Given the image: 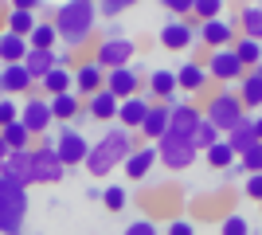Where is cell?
Returning <instances> with one entry per match:
<instances>
[{
	"instance_id": "cell-1",
	"label": "cell",
	"mask_w": 262,
	"mask_h": 235,
	"mask_svg": "<svg viewBox=\"0 0 262 235\" xmlns=\"http://www.w3.org/2000/svg\"><path fill=\"white\" fill-rule=\"evenodd\" d=\"M200 125H204V110L196 102H184L172 110V125H168V137H164L157 153H161V165L168 173H184L192 168V161L200 157Z\"/></svg>"
},
{
	"instance_id": "cell-2",
	"label": "cell",
	"mask_w": 262,
	"mask_h": 235,
	"mask_svg": "<svg viewBox=\"0 0 262 235\" xmlns=\"http://www.w3.org/2000/svg\"><path fill=\"white\" fill-rule=\"evenodd\" d=\"M137 149H141V145L133 141V130H125V125H110L106 134L94 141V149H90V157H86V165H82V168H86L90 177H110V173L121 168Z\"/></svg>"
},
{
	"instance_id": "cell-3",
	"label": "cell",
	"mask_w": 262,
	"mask_h": 235,
	"mask_svg": "<svg viewBox=\"0 0 262 235\" xmlns=\"http://www.w3.org/2000/svg\"><path fill=\"white\" fill-rule=\"evenodd\" d=\"M94 24H98V4L90 0H67L55 12V28H59V44L67 51H82L94 39Z\"/></svg>"
},
{
	"instance_id": "cell-4",
	"label": "cell",
	"mask_w": 262,
	"mask_h": 235,
	"mask_svg": "<svg viewBox=\"0 0 262 235\" xmlns=\"http://www.w3.org/2000/svg\"><path fill=\"white\" fill-rule=\"evenodd\" d=\"M200 110H204V118H208L211 125H215L219 134L227 137L235 125L247 118V106H243V98H239V90H227V87H219V90H211L208 98L200 102Z\"/></svg>"
},
{
	"instance_id": "cell-5",
	"label": "cell",
	"mask_w": 262,
	"mask_h": 235,
	"mask_svg": "<svg viewBox=\"0 0 262 235\" xmlns=\"http://www.w3.org/2000/svg\"><path fill=\"white\" fill-rule=\"evenodd\" d=\"M28 216V184L0 177V235H20Z\"/></svg>"
},
{
	"instance_id": "cell-6",
	"label": "cell",
	"mask_w": 262,
	"mask_h": 235,
	"mask_svg": "<svg viewBox=\"0 0 262 235\" xmlns=\"http://www.w3.org/2000/svg\"><path fill=\"white\" fill-rule=\"evenodd\" d=\"M63 177H67V165L55 149V137H43V145H35L28 153V184H59Z\"/></svg>"
},
{
	"instance_id": "cell-7",
	"label": "cell",
	"mask_w": 262,
	"mask_h": 235,
	"mask_svg": "<svg viewBox=\"0 0 262 235\" xmlns=\"http://www.w3.org/2000/svg\"><path fill=\"white\" fill-rule=\"evenodd\" d=\"M133 55H137V44H133L129 35H102L98 39V59L106 71H121V67H133Z\"/></svg>"
},
{
	"instance_id": "cell-8",
	"label": "cell",
	"mask_w": 262,
	"mask_h": 235,
	"mask_svg": "<svg viewBox=\"0 0 262 235\" xmlns=\"http://www.w3.org/2000/svg\"><path fill=\"white\" fill-rule=\"evenodd\" d=\"M204 67H208L211 82H219V87H239L243 75H247V67H243L239 55H235V47H223V51H208Z\"/></svg>"
},
{
	"instance_id": "cell-9",
	"label": "cell",
	"mask_w": 262,
	"mask_h": 235,
	"mask_svg": "<svg viewBox=\"0 0 262 235\" xmlns=\"http://www.w3.org/2000/svg\"><path fill=\"white\" fill-rule=\"evenodd\" d=\"M55 149H59V157H63L67 168H75V165H86V157H90V149H94V145L82 137L78 125H63V130L55 134Z\"/></svg>"
},
{
	"instance_id": "cell-10",
	"label": "cell",
	"mask_w": 262,
	"mask_h": 235,
	"mask_svg": "<svg viewBox=\"0 0 262 235\" xmlns=\"http://www.w3.org/2000/svg\"><path fill=\"white\" fill-rule=\"evenodd\" d=\"M106 75H110V71L102 67L98 59H82V63L75 67V94H78L82 102L94 98L98 90H106Z\"/></svg>"
},
{
	"instance_id": "cell-11",
	"label": "cell",
	"mask_w": 262,
	"mask_h": 235,
	"mask_svg": "<svg viewBox=\"0 0 262 235\" xmlns=\"http://www.w3.org/2000/svg\"><path fill=\"white\" fill-rule=\"evenodd\" d=\"M20 122L28 125L35 137H43L47 130H51V122H55V114H51V98H47V94H32V98H24V114H20Z\"/></svg>"
},
{
	"instance_id": "cell-12",
	"label": "cell",
	"mask_w": 262,
	"mask_h": 235,
	"mask_svg": "<svg viewBox=\"0 0 262 235\" xmlns=\"http://www.w3.org/2000/svg\"><path fill=\"white\" fill-rule=\"evenodd\" d=\"M200 39V24L196 20H168L161 28V47L164 51H188Z\"/></svg>"
},
{
	"instance_id": "cell-13",
	"label": "cell",
	"mask_w": 262,
	"mask_h": 235,
	"mask_svg": "<svg viewBox=\"0 0 262 235\" xmlns=\"http://www.w3.org/2000/svg\"><path fill=\"white\" fill-rule=\"evenodd\" d=\"M176 82H180V90H188V94H204L208 98L211 94V75L208 67H204V59H184L180 67H176Z\"/></svg>"
},
{
	"instance_id": "cell-14",
	"label": "cell",
	"mask_w": 262,
	"mask_h": 235,
	"mask_svg": "<svg viewBox=\"0 0 262 235\" xmlns=\"http://www.w3.org/2000/svg\"><path fill=\"white\" fill-rule=\"evenodd\" d=\"M239 39V24L231 20H211V24H200V44L208 51H223V47H235Z\"/></svg>"
},
{
	"instance_id": "cell-15",
	"label": "cell",
	"mask_w": 262,
	"mask_h": 235,
	"mask_svg": "<svg viewBox=\"0 0 262 235\" xmlns=\"http://www.w3.org/2000/svg\"><path fill=\"white\" fill-rule=\"evenodd\" d=\"M106 90H110V94H114L118 102H125V98H137V94H145V90H141V71H137V67L110 71V75H106Z\"/></svg>"
},
{
	"instance_id": "cell-16",
	"label": "cell",
	"mask_w": 262,
	"mask_h": 235,
	"mask_svg": "<svg viewBox=\"0 0 262 235\" xmlns=\"http://www.w3.org/2000/svg\"><path fill=\"white\" fill-rule=\"evenodd\" d=\"M32 87H35V78L28 75V67H0V90H4V98H32Z\"/></svg>"
},
{
	"instance_id": "cell-17",
	"label": "cell",
	"mask_w": 262,
	"mask_h": 235,
	"mask_svg": "<svg viewBox=\"0 0 262 235\" xmlns=\"http://www.w3.org/2000/svg\"><path fill=\"white\" fill-rule=\"evenodd\" d=\"M157 102L149 98V94H137V98H125L121 102V110H118V122L125 125V130H137L141 134V125H145V118H149V110H153Z\"/></svg>"
},
{
	"instance_id": "cell-18",
	"label": "cell",
	"mask_w": 262,
	"mask_h": 235,
	"mask_svg": "<svg viewBox=\"0 0 262 235\" xmlns=\"http://www.w3.org/2000/svg\"><path fill=\"white\" fill-rule=\"evenodd\" d=\"M168 125H172V110L164 102H157L153 110H149V118H145V125H141V137L149 145H161L164 137H168Z\"/></svg>"
},
{
	"instance_id": "cell-19",
	"label": "cell",
	"mask_w": 262,
	"mask_h": 235,
	"mask_svg": "<svg viewBox=\"0 0 262 235\" xmlns=\"http://www.w3.org/2000/svg\"><path fill=\"white\" fill-rule=\"evenodd\" d=\"M28 55H32L28 39H20V35H12V32H0V63L4 67H20V63H28Z\"/></svg>"
},
{
	"instance_id": "cell-20",
	"label": "cell",
	"mask_w": 262,
	"mask_h": 235,
	"mask_svg": "<svg viewBox=\"0 0 262 235\" xmlns=\"http://www.w3.org/2000/svg\"><path fill=\"white\" fill-rule=\"evenodd\" d=\"M32 130H28V125L24 122H16V125H4V130H0V149H4V153H32Z\"/></svg>"
},
{
	"instance_id": "cell-21",
	"label": "cell",
	"mask_w": 262,
	"mask_h": 235,
	"mask_svg": "<svg viewBox=\"0 0 262 235\" xmlns=\"http://www.w3.org/2000/svg\"><path fill=\"white\" fill-rule=\"evenodd\" d=\"M24 67H28V75L35 78V87H43V82H47V75L63 67V59H59V51H32Z\"/></svg>"
},
{
	"instance_id": "cell-22",
	"label": "cell",
	"mask_w": 262,
	"mask_h": 235,
	"mask_svg": "<svg viewBox=\"0 0 262 235\" xmlns=\"http://www.w3.org/2000/svg\"><path fill=\"white\" fill-rule=\"evenodd\" d=\"M153 102H168L172 94H180V82H176V71H164L157 67L153 75H149V90H145Z\"/></svg>"
},
{
	"instance_id": "cell-23",
	"label": "cell",
	"mask_w": 262,
	"mask_h": 235,
	"mask_svg": "<svg viewBox=\"0 0 262 235\" xmlns=\"http://www.w3.org/2000/svg\"><path fill=\"white\" fill-rule=\"evenodd\" d=\"M161 161V153H157V145H141L137 153L125 161V177L129 180H145L149 173H153V165Z\"/></svg>"
},
{
	"instance_id": "cell-24",
	"label": "cell",
	"mask_w": 262,
	"mask_h": 235,
	"mask_svg": "<svg viewBox=\"0 0 262 235\" xmlns=\"http://www.w3.org/2000/svg\"><path fill=\"white\" fill-rule=\"evenodd\" d=\"M118 110H121V102L110 90H98L94 98H86V114L94 122H118Z\"/></svg>"
},
{
	"instance_id": "cell-25",
	"label": "cell",
	"mask_w": 262,
	"mask_h": 235,
	"mask_svg": "<svg viewBox=\"0 0 262 235\" xmlns=\"http://www.w3.org/2000/svg\"><path fill=\"white\" fill-rule=\"evenodd\" d=\"M227 145L235 149V153H247V149L251 145H258V130H254V114H247V118H243L239 125H235V130H231L227 134Z\"/></svg>"
},
{
	"instance_id": "cell-26",
	"label": "cell",
	"mask_w": 262,
	"mask_h": 235,
	"mask_svg": "<svg viewBox=\"0 0 262 235\" xmlns=\"http://www.w3.org/2000/svg\"><path fill=\"white\" fill-rule=\"evenodd\" d=\"M39 28V20H35V12H24V8H8V16H4V32L20 35V39H32V32Z\"/></svg>"
},
{
	"instance_id": "cell-27",
	"label": "cell",
	"mask_w": 262,
	"mask_h": 235,
	"mask_svg": "<svg viewBox=\"0 0 262 235\" xmlns=\"http://www.w3.org/2000/svg\"><path fill=\"white\" fill-rule=\"evenodd\" d=\"M235 90H239V98H243L247 110H262V75H258V71H247Z\"/></svg>"
},
{
	"instance_id": "cell-28",
	"label": "cell",
	"mask_w": 262,
	"mask_h": 235,
	"mask_svg": "<svg viewBox=\"0 0 262 235\" xmlns=\"http://www.w3.org/2000/svg\"><path fill=\"white\" fill-rule=\"evenodd\" d=\"M82 106H86V102L78 98L75 90H71V94H59V98H51V114H55V122H75L78 114H82Z\"/></svg>"
},
{
	"instance_id": "cell-29",
	"label": "cell",
	"mask_w": 262,
	"mask_h": 235,
	"mask_svg": "<svg viewBox=\"0 0 262 235\" xmlns=\"http://www.w3.org/2000/svg\"><path fill=\"white\" fill-rule=\"evenodd\" d=\"M235 24H239V35H251L262 44V4H243Z\"/></svg>"
},
{
	"instance_id": "cell-30",
	"label": "cell",
	"mask_w": 262,
	"mask_h": 235,
	"mask_svg": "<svg viewBox=\"0 0 262 235\" xmlns=\"http://www.w3.org/2000/svg\"><path fill=\"white\" fill-rule=\"evenodd\" d=\"M204 161H208V165L215 168V173H227V168H235V165H239V153H235V149L227 145V137H223V141H215V145H211L208 153H204Z\"/></svg>"
},
{
	"instance_id": "cell-31",
	"label": "cell",
	"mask_w": 262,
	"mask_h": 235,
	"mask_svg": "<svg viewBox=\"0 0 262 235\" xmlns=\"http://www.w3.org/2000/svg\"><path fill=\"white\" fill-rule=\"evenodd\" d=\"M235 55H239V63L247 71H258L262 67V44H258V39H251V35H239V39H235Z\"/></svg>"
},
{
	"instance_id": "cell-32",
	"label": "cell",
	"mask_w": 262,
	"mask_h": 235,
	"mask_svg": "<svg viewBox=\"0 0 262 235\" xmlns=\"http://www.w3.org/2000/svg\"><path fill=\"white\" fill-rule=\"evenodd\" d=\"M32 51H59V28H55V20H39V28L32 32Z\"/></svg>"
},
{
	"instance_id": "cell-33",
	"label": "cell",
	"mask_w": 262,
	"mask_h": 235,
	"mask_svg": "<svg viewBox=\"0 0 262 235\" xmlns=\"http://www.w3.org/2000/svg\"><path fill=\"white\" fill-rule=\"evenodd\" d=\"M192 20H196V24L223 20V0H196V8H192Z\"/></svg>"
},
{
	"instance_id": "cell-34",
	"label": "cell",
	"mask_w": 262,
	"mask_h": 235,
	"mask_svg": "<svg viewBox=\"0 0 262 235\" xmlns=\"http://www.w3.org/2000/svg\"><path fill=\"white\" fill-rule=\"evenodd\" d=\"M219 235H251V220H247V216H223V220H219Z\"/></svg>"
},
{
	"instance_id": "cell-35",
	"label": "cell",
	"mask_w": 262,
	"mask_h": 235,
	"mask_svg": "<svg viewBox=\"0 0 262 235\" xmlns=\"http://www.w3.org/2000/svg\"><path fill=\"white\" fill-rule=\"evenodd\" d=\"M125 200H129V196H125V188H121V184H106V196H102L106 212H121V208H125Z\"/></svg>"
},
{
	"instance_id": "cell-36",
	"label": "cell",
	"mask_w": 262,
	"mask_h": 235,
	"mask_svg": "<svg viewBox=\"0 0 262 235\" xmlns=\"http://www.w3.org/2000/svg\"><path fill=\"white\" fill-rule=\"evenodd\" d=\"M239 165H243V173H247V177H251V173H262V141H258V145H251L247 153L239 157Z\"/></svg>"
},
{
	"instance_id": "cell-37",
	"label": "cell",
	"mask_w": 262,
	"mask_h": 235,
	"mask_svg": "<svg viewBox=\"0 0 262 235\" xmlns=\"http://www.w3.org/2000/svg\"><path fill=\"white\" fill-rule=\"evenodd\" d=\"M192 8H196V0H164V12L172 20H192Z\"/></svg>"
},
{
	"instance_id": "cell-38",
	"label": "cell",
	"mask_w": 262,
	"mask_h": 235,
	"mask_svg": "<svg viewBox=\"0 0 262 235\" xmlns=\"http://www.w3.org/2000/svg\"><path fill=\"white\" fill-rule=\"evenodd\" d=\"M20 114H24V106H16V98H4L0 102V130H4V125H16Z\"/></svg>"
},
{
	"instance_id": "cell-39",
	"label": "cell",
	"mask_w": 262,
	"mask_h": 235,
	"mask_svg": "<svg viewBox=\"0 0 262 235\" xmlns=\"http://www.w3.org/2000/svg\"><path fill=\"white\" fill-rule=\"evenodd\" d=\"M243 192H247L254 204H262V173H251V177L243 180Z\"/></svg>"
},
{
	"instance_id": "cell-40",
	"label": "cell",
	"mask_w": 262,
	"mask_h": 235,
	"mask_svg": "<svg viewBox=\"0 0 262 235\" xmlns=\"http://www.w3.org/2000/svg\"><path fill=\"white\" fill-rule=\"evenodd\" d=\"M129 8V4H121V0H98V16H106V20H114V16H121V12Z\"/></svg>"
},
{
	"instance_id": "cell-41",
	"label": "cell",
	"mask_w": 262,
	"mask_h": 235,
	"mask_svg": "<svg viewBox=\"0 0 262 235\" xmlns=\"http://www.w3.org/2000/svg\"><path fill=\"white\" fill-rule=\"evenodd\" d=\"M121 235H157V224H153V220H133Z\"/></svg>"
},
{
	"instance_id": "cell-42",
	"label": "cell",
	"mask_w": 262,
	"mask_h": 235,
	"mask_svg": "<svg viewBox=\"0 0 262 235\" xmlns=\"http://www.w3.org/2000/svg\"><path fill=\"white\" fill-rule=\"evenodd\" d=\"M164 235H196V224H192V220H172Z\"/></svg>"
},
{
	"instance_id": "cell-43",
	"label": "cell",
	"mask_w": 262,
	"mask_h": 235,
	"mask_svg": "<svg viewBox=\"0 0 262 235\" xmlns=\"http://www.w3.org/2000/svg\"><path fill=\"white\" fill-rule=\"evenodd\" d=\"M102 196H106V188H102V184H90V188H86V200H102Z\"/></svg>"
},
{
	"instance_id": "cell-44",
	"label": "cell",
	"mask_w": 262,
	"mask_h": 235,
	"mask_svg": "<svg viewBox=\"0 0 262 235\" xmlns=\"http://www.w3.org/2000/svg\"><path fill=\"white\" fill-rule=\"evenodd\" d=\"M254 130H258V141H262V114H254Z\"/></svg>"
},
{
	"instance_id": "cell-45",
	"label": "cell",
	"mask_w": 262,
	"mask_h": 235,
	"mask_svg": "<svg viewBox=\"0 0 262 235\" xmlns=\"http://www.w3.org/2000/svg\"><path fill=\"white\" fill-rule=\"evenodd\" d=\"M258 75H262V67H258Z\"/></svg>"
}]
</instances>
